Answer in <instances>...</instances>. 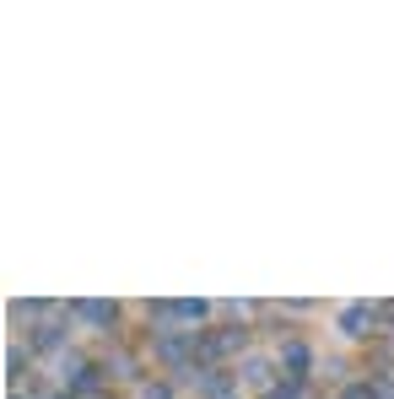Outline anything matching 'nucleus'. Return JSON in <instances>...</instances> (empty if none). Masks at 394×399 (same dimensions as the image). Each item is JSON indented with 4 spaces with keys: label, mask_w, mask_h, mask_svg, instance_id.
Returning <instances> with one entry per match:
<instances>
[{
    "label": "nucleus",
    "mask_w": 394,
    "mask_h": 399,
    "mask_svg": "<svg viewBox=\"0 0 394 399\" xmlns=\"http://www.w3.org/2000/svg\"><path fill=\"white\" fill-rule=\"evenodd\" d=\"M76 313H81L86 324H113V308L108 303H76Z\"/></svg>",
    "instance_id": "nucleus-1"
},
{
    "label": "nucleus",
    "mask_w": 394,
    "mask_h": 399,
    "mask_svg": "<svg viewBox=\"0 0 394 399\" xmlns=\"http://www.w3.org/2000/svg\"><path fill=\"white\" fill-rule=\"evenodd\" d=\"M351 335H362V324H373V308H345V318H340Z\"/></svg>",
    "instance_id": "nucleus-2"
},
{
    "label": "nucleus",
    "mask_w": 394,
    "mask_h": 399,
    "mask_svg": "<svg viewBox=\"0 0 394 399\" xmlns=\"http://www.w3.org/2000/svg\"><path fill=\"white\" fill-rule=\"evenodd\" d=\"M281 362L292 367V378H303V367H308V351H303V345H286V351H281Z\"/></svg>",
    "instance_id": "nucleus-3"
},
{
    "label": "nucleus",
    "mask_w": 394,
    "mask_h": 399,
    "mask_svg": "<svg viewBox=\"0 0 394 399\" xmlns=\"http://www.w3.org/2000/svg\"><path fill=\"white\" fill-rule=\"evenodd\" d=\"M265 399H297V394H292V388H286V394H281V388H276V394H265Z\"/></svg>",
    "instance_id": "nucleus-4"
}]
</instances>
